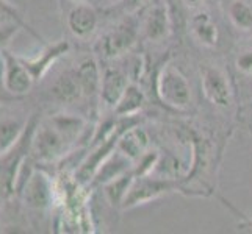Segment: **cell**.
Listing matches in <instances>:
<instances>
[{
	"mask_svg": "<svg viewBox=\"0 0 252 234\" xmlns=\"http://www.w3.org/2000/svg\"><path fill=\"white\" fill-rule=\"evenodd\" d=\"M140 22L135 17H127L126 21L118 24L111 31L99 39L97 50L103 58L115 59L126 55L127 52L135 46L140 34Z\"/></svg>",
	"mask_w": 252,
	"mask_h": 234,
	"instance_id": "277c9868",
	"label": "cell"
},
{
	"mask_svg": "<svg viewBox=\"0 0 252 234\" xmlns=\"http://www.w3.org/2000/svg\"><path fill=\"white\" fill-rule=\"evenodd\" d=\"M99 24V14L93 3H74L66 16V25L77 39H90Z\"/></svg>",
	"mask_w": 252,
	"mask_h": 234,
	"instance_id": "30bf717a",
	"label": "cell"
},
{
	"mask_svg": "<svg viewBox=\"0 0 252 234\" xmlns=\"http://www.w3.org/2000/svg\"><path fill=\"white\" fill-rule=\"evenodd\" d=\"M157 94L161 102L176 109H185L191 103V88L187 77L174 64H164L157 75Z\"/></svg>",
	"mask_w": 252,
	"mask_h": 234,
	"instance_id": "3957f363",
	"label": "cell"
},
{
	"mask_svg": "<svg viewBox=\"0 0 252 234\" xmlns=\"http://www.w3.org/2000/svg\"><path fill=\"white\" fill-rule=\"evenodd\" d=\"M50 97L60 105H72L83 97V91L74 71L63 72L50 86Z\"/></svg>",
	"mask_w": 252,
	"mask_h": 234,
	"instance_id": "4fadbf2b",
	"label": "cell"
},
{
	"mask_svg": "<svg viewBox=\"0 0 252 234\" xmlns=\"http://www.w3.org/2000/svg\"><path fill=\"white\" fill-rule=\"evenodd\" d=\"M132 169H133V161L130 158H127L124 153H121L116 149L105 161H103V164L99 167V170L95 172L91 184L103 186V184H107L108 181L121 177L123 173L132 170Z\"/></svg>",
	"mask_w": 252,
	"mask_h": 234,
	"instance_id": "9a60e30c",
	"label": "cell"
},
{
	"mask_svg": "<svg viewBox=\"0 0 252 234\" xmlns=\"http://www.w3.org/2000/svg\"><path fill=\"white\" fill-rule=\"evenodd\" d=\"M237 67H238V71L245 72L248 75H252V50L241 52L237 58Z\"/></svg>",
	"mask_w": 252,
	"mask_h": 234,
	"instance_id": "d4e9b609",
	"label": "cell"
},
{
	"mask_svg": "<svg viewBox=\"0 0 252 234\" xmlns=\"http://www.w3.org/2000/svg\"><path fill=\"white\" fill-rule=\"evenodd\" d=\"M72 144L52 125L49 119L39 120L30 144V155L36 162L50 164L63 159L71 153Z\"/></svg>",
	"mask_w": 252,
	"mask_h": 234,
	"instance_id": "7a4b0ae2",
	"label": "cell"
},
{
	"mask_svg": "<svg viewBox=\"0 0 252 234\" xmlns=\"http://www.w3.org/2000/svg\"><path fill=\"white\" fill-rule=\"evenodd\" d=\"M191 31L194 38L205 47H215L218 44V28L207 13H197L191 19Z\"/></svg>",
	"mask_w": 252,
	"mask_h": 234,
	"instance_id": "ac0fdd59",
	"label": "cell"
},
{
	"mask_svg": "<svg viewBox=\"0 0 252 234\" xmlns=\"http://www.w3.org/2000/svg\"><path fill=\"white\" fill-rule=\"evenodd\" d=\"M187 2H189V3H197V2H201V0H187Z\"/></svg>",
	"mask_w": 252,
	"mask_h": 234,
	"instance_id": "f546056e",
	"label": "cell"
},
{
	"mask_svg": "<svg viewBox=\"0 0 252 234\" xmlns=\"http://www.w3.org/2000/svg\"><path fill=\"white\" fill-rule=\"evenodd\" d=\"M11 22L22 25V27L25 30H29L33 36L39 38L38 34L33 31V28H30L29 25L25 24V21L22 19V16L19 14V11H17V6L8 3L6 0H0V25H2V24H11Z\"/></svg>",
	"mask_w": 252,
	"mask_h": 234,
	"instance_id": "603a6c76",
	"label": "cell"
},
{
	"mask_svg": "<svg viewBox=\"0 0 252 234\" xmlns=\"http://www.w3.org/2000/svg\"><path fill=\"white\" fill-rule=\"evenodd\" d=\"M108 2H111V3H118V2H123V0H108Z\"/></svg>",
	"mask_w": 252,
	"mask_h": 234,
	"instance_id": "4dcf8cb0",
	"label": "cell"
},
{
	"mask_svg": "<svg viewBox=\"0 0 252 234\" xmlns=\"http://www.w3.org/2000/svg\"><path fill=\"white\" fill-rule=\"evenodd\" d=\"M25 206L34 211H46L55 200V186L49 175L41 170H33L19 189Z\"/></svg>",
	"mask_w": 252,
	"mask_h": 234,
	"instance_id": "5b68a950",
	"label": "cell"
},
{
	"mask_svg": "<svg viewBox=\"0 0 252 234\" xmlns=\"http://www.w3.org/2000/svg\"><path fill=\"white\" fill-rule=\"evenodd\" d=\"M2 74H3V58H2V50H0V80H2Z\"/></svg>",
	"mask_w": 252,
	"mask_h": 234,
	"instance_id": "4316f807",
	"label": "cell"
},
{
	"mask_svg": "<svg viewBox=\"0 0 252 234\" xmlns=\"http://www.w3.org/2000/svg\"><path fill=\"white\" fill-rule=\"evenodd\" d=\"M238 228H241V230H248L249 233H252V220H248L246 223L238 225Z\"/></svg>",
	"mask_w": 252,
	"mask_h": 234,
	"instance_id": "484cf974",
	"label": "cell"
},
{
	"mask_svg": "<svg viewBox=\"0 0 252 234\" xmlns=\"http://www.w3.org/2000/svg\"><path fill=\"white\" fill-rule=\"evenodd\" d=\"M29 122H21L17 119L0 120V155L6 153L19 142Z\"/></svg>",
	"mask_w": 252,
	"mask_h": 234,
	"instance_id": "44dd1931",
	"label": "cell"
},
{
	"mask_svg": "<svg viewBox=\"0 0 252 234\" xmlns=\"http://www.w3.org/2000/svg\"><path fill=\"white\" fill-rule=\"evenodd\" d=\"M72 3H93V0H71Z\"/></svg>",
	"mask_w": 252,
	"mask_h": 234,
	"instance_id": "83f0119b",
	"label": "cell"
},
{
	"mask_svg": "<svg viewBox=\"0 0 252 234\" xmlns=\"http://www.w3.org/2000/svg\"><path fill=\"white\" fill-rule=\"evenodd\" d=\"M38 122V116H33L29 120L27 128H25L19 142L6 153L0 155V195L5 198H10L17 190V181H19L22 167L27 162L32 137Z\"/></svg>",
	"mask_w": 252,
	"mask_h": 234,
	"instance_id": "6da1fadb",
	"label": "cell"
},
{
	"mask_svg": "<svg viewBox=\"0 0 252 234\" xmlns=\"http://www.w3.org/2000/svg\"><path fill=\"white\" fill-rule=\"evenodd\" d=\"M3 58V88L13 95H25L34 84L33 77L21 61L19 55H14L6 49L2 50Z\"/></svg>",
	"mask_w": 252,
	"mask_h": 234,
	"instance_id": "52a82bcc",
	"label": "cell"
},
{
	"mask_svg": "<svg viewBox=\"0 0 252 234\" xmlns=\"http://www.w3.org/2000/svg\"><path fill=\"white\" fill-rule=\"evenodd\" d=\"M174 187H176V184L168 178H152L149 175L135 177L123 203V208L124 209H130V208L157 200L161 195L171 192Z\"/></svg>",
	"mask_w": 252,
	"mask_h": 234,
	"instance_id": "8992f818",
	"label": "cell"
},
{
	"mask_svg": "<svg viewBox=\"0 0 252 234\" xmlns=\"http://www.w3.org/2000/svg\"><path fill=\"white\" fill-rule=\"evenodd\" d=\"M202 92L212 105L218 108H229L232 103V89L227 77L218 67L207 66L202 71Z\"/></svg>",
	"mask_w": 252,
	"mask_h": 234,
	"instance_id": "ba28073f",
	"label": "cell"
},
{
	"mask_svg": "<svg viewBox=\"0 0 252 234\" xmlns=\"http://www.w3.org/2000/svg\"><path fill=\"white\" fill-rule=\"evenodd\" d=\"M71 46L67 41H58L55 44L47 46L44 50H41L38 55L34 56H19L24 66L27 67V71L33 77L34 83L42 80L47 72L50 71V67L54 66L60 58L64 56Z\"/></svg>",
	"mask_w": 252,
	"mask_h": 234,
	"instance_id": "9c48e42d",
	"label": "cell"
},
{
	"mask_svg": "<svg viewBox=\"0 0 252 234\" xmlns=\"http://www.w3.org/2000/svg\"><path fill=\"white\" fill-rule=\"evenodd\" d=\"M49 120L72 145L86 130V120L75 114H55L49 117Z\"/></svg>",
	"mask_w": 252,
	"mask_h": 234,
	"instance_id": "d6986e66",
	"label": "cell"
},
{
	"mask_svg": "<svg viewBox=\"0 0 252 234\" xmlns=\"http://www.w3.org/2000/svg\"><path fill=\"white\" fill-rule=\"evenodd\" d=\"M130 84V78L127 72H124L119 67H105L102 71V80H100V89L99 97L102 105L105 108L115 109L119 99L123 97L124 91Z\"/></svg>",
	"mask_w": 252,
	"mask_h": 234,
	"instance_id": "8fae6325",
	"label": "cell"
},
{
	"mask_svg": "<svg viewBox=\"0 0 252 234\" xmlns=\"http://www.w3.org/2000/svg\"><path fill=\"white\" fill-rule=\"evenodd\" d=\"M143 34L146 39L158 42L164 39L171 31V21L166 6L161 3H155L149 11H147L143 21Z\"/></svg>",
	"mask_w": 252,
	"mask_h": 234,
	"instance_id": "7c38bea8",
	"label": "cell"
},
{
	"mask_svg": "<svg viewBox=\"0 0 252 234\" xmlns=\"http://www.w3.org/2000/svg\"><path fill=\"white\" fill-rule=\"evenodd\" d=\"M74 74L80 83L83 97H93V95L99 94L102 71L94 58H83L74 69Z\"/></svg>",
	"mask_w": 252,
	"mask_h": 234,
	"instance_id": "2e32d148",
	"label": "cell"
},
{
	"mask_svg": "<svg viewBox=\"0 0 252 234\" xmlns=\"http://www.w3.org/2000/svg\"><path fill=\"white\" fill-rule=\"evenodd\" d=\"M149 134L146 130L140 127V124L128 128L127 131L119 137L116 149L124 153L127 158H130L133 162H136L141 156L149 150Z\"/></svg>",
	"mask_w": 252,
	"mask_h": 234,
	"instance_id": "5bb4252c",
	"label": "cell"
},
{
	"mask_svg": "<svg viewBox=\"0 0 252 234\" xmlns=\"http://www.w3.org/2000/svg\"><path fill=\"white\" fill-rule=\"evenodd\" d=\"M8 3H11V5H14V6H17L19 8V0H6Z\"/></svg>",
	"mask_w": 252,
	"mask_h": 234,
	"instance_id": "f1b7e54d",
	"label": "cell"
},
{
	"mask_svg": "<svg viewBox=\"0 0 252 234\" xmlns=\"http://www.w3.org/2000/svg\"><path fill=\"white\" fill-rule=\"evenodd\" d=\"M229 19L238 30H252V6L246 0H232L229 3Z\"/></svg>",
	"mask_w": 252,
	"mask_h": 234,
	"instance_id": "7402d4cb",
	"label": "cell"
},
{
	"mask_svg": "<svg viewBox=\"0 0 252 234\" xmlns=\"http://www.w3.org/2000/svg\"><path fill=\"white\" fill-rule=\"evenodd\" d=\"M133 180H135V172L132 169V170L123 173L121 177L108 181L107 184H103V192H105L108 203L113 206H123L128 189L133 183Z\"/></svg>",
	"mask_w": 252,
	"mask_h": 234,
	"instance_id": "ffe728a7",
	"label": "cell"
},
{
	"mask_svg": "<svg viewBox=\"0 0 252 234\" xmlns=\"http://www.w3.org/2000/svg\"><path fill=\"white\" fill-rule=\"evenodd\" d=\"M21 28H24L22 25L14 24V22L0 25V50H3L8 44H10V41L16 36V33Z\"/></svg>",
	"mask_w": 252,
	"mask_h": 234,
	"instance_id": "cb8c5ba5",
	"label": "cell"
},
{
	"mask_svg": "<svg viewBox=\"0 0 252 234\" xmlns=\"http://www.w3.org/2000/svg\"><path fill=\"white\" fill-rule=\"evenodd\" d=\"M146 103L144 92L141 88L135 83H130L127 89L124 91L123 97L119 99L118 105L113 109L115 116L118 117H128V116H138Z\"/></svg>",
	"mask_w": 252,
	"mask_h": 234,
	"instance_id": "e0dca14e",
	"label": "cell"
}]
</instances>
